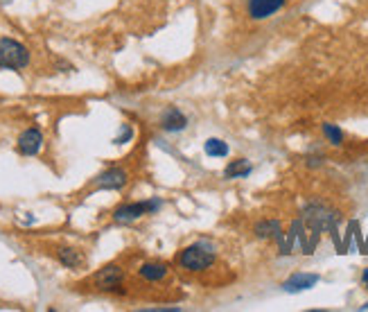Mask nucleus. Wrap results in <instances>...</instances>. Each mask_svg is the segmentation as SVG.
Segmentation results:
<instances>
[{
	"instance_id": "obj_1",
	"label": "nucleus",
	"mask_w": 368,
	"mask_h": 312,
	"mask_svg": "<svg viewBox=\"0 0 368 312\" xmlns=\"http://www.w3.org/2000/svg\"><path fill=\"white\" fill-rule=\"evenodd\" d=\"M177 262L181 269H186L190 274H201L215 267V253L208 247H203V244H190V247H186L179 253Z\"/></svg>"
},
{
	"instance_id": "obj_2",
	"label": "nucleus",
	"mask_w": 368,
	"mask_h": 312,
	"mask_svg": "<svg viewBox=\"0 0 368 312\" xmlns=\"http://www.w3.org/2000/svg\"><path fill=\"white\" fill-rule=\"evenodd\" d=\"M30 66V50L9 36H0V68L23 70Z\"/></svg>"
},
{
	"instance_id": "obj_3",
	"label": "nucleus",
	"mask_w": 368,
	"mask_h": 312,
	"mask_svg": "<svg viewBox=\"0 0 368 312\" xmlns=\"http://www.w3.org/2000/svg\"><path fill=\"white\" fill-rule=\"evenodd\" d=\"M161 208V200H147V202H129L122 204L113 211V220L118 224H131L135 220H140L142 215H152Z\"/></svg>"
},
{
	"instance_id": "obj_4",
	"label": "nucleus",
	"mask_w": 368,
	"mask_h": 312,
	"mask_svg": "<svg viewBox=\"0 0 368 312\" xmlns=\"http://www.w3.org/2000/svg\"><path fill=\"white\" fill-rule=\"evenodd\" d=\"M122 283H124V269L120 265H106L98 274L93 276V285L100 292H122Z\"/></svg>"
},
{
	"instance_id": "obj_5",
	"label": "nucleus",
	"mask_w": 368,
	"mask_h": 312,
	"mask_svg": "<svg viewBox=\"0 0 368 312\" xmlns=\"http://www.w3.org/2000/svg\"><path fill=\"white\" fill-rule=\"evenodd\" d=\"M129 184V172L124 168H109L93 179L95 191H122Z\"/></svg>"
},
{
	"instance_id": "obj_6",
	"label": "nucleus",
	"mask_w": 368,
	"mask_h": 312,
	"mask_svg": "<svg viewBox=\"0 0 368 312\" xmlns=\"http://www.w3.org/2000/svg\"><path fill=\"white\" fill-rule=\"evenodd\" d=\"M287 0H249L246 16L251 21H265V18L278 14L285 7Z\"/></svg>"
},
{
	"instance_id": "obj_7",
	"label": "nucleus",
	"mask_w": 368,
	"mask_h": 312,
	"mask_svg": "<svg viewBox=\"0 0 368 312\" xmlns=\"http://www.w3.org/2000/svg\"><path fill=\"white\" fill-rule=\"evenodd\" d=\"M334 220L337 217L332 213H327L323 206H309L305 211V222L314 233H321L325 229L334 231Z\"/></svg>"
},
{
	"instance_id": "obj_8",
	"label": "nucleus",
	"mask_w": 368,
	"mask_h": 312,
	"mask_svg": "<svg viewBox=\"0 0 368 312\" xmlns=\"http://www.w3.org/2000/svg\"><path fill=\"white\" fill-rule=\"evenodd\" d=\"M16 147H18V152H21L23 156H34V154H38V149L43 147V134H41V129H38V127L25 129L23 134L18 136Z\"/></svg>"
},
{
	"instance_id": "obj_9",
	"label": "nucleus",
	"mask_w": 368,
	"mask_h": 312,
	"mask_svg": "<svg viewBox=\"0 0 368 312\" xmlns=\"http://www.w3.org/2000/svg\"><path fill=\"white\" fill-rule=\"evenodd\" d=\"M138 276L145 283H163L170 276V267L165 262H145V265H140Z\"/></svg>"
},
{
	"instance_id": "obj_10",
	"label": "nucleus",
	"mask_w": 368,
	"mask_h": 312,
	"mask_svg": "<svg viewBox=\"0 0 368 312\" xmlns=\"http://www.w3.org/2000/svg\"><path fill=\"white\" fill-rule=\"evenodd\" d=\"M318 283V276L316 274H294V276H289L285 283H283V288L285 292H303V290H309V288H314Z\"/></svg>"
},
{
	"instance_id": "obj_11",
	"label": "nucleus",
	"mask_w": 368,
	"mask_h": 312,
	"mask_svg": "<svg viewBox=\"0 0 368 312\" xmlns=\"http://www.w3.org/2000/svg\"><path fill=\"white\" fill-rule=\"evenodd\" d=\"M161 127L165 131H183L188 127V118L183 116L179 109H168L165 113L161 116Z\"/></svg>"
},
{
	"instance_id": "obj_12",
	"label": "nucleus",
	"mask_w": 368,
	"mask_h": 312,
	"mask_svg": "<svg viewBox=\"0 0 368 312\" xmlns=\"http://www.w3.org/2000/svg\"><path fill=\"white\" fill-rule=\"evenodd\" d=\"M57 258H59V262L68 269H77V267H82V265H84L82 251L75 249V247H59V249H57Z\"/></svg>"
},
{
	"instance_id": "obj_13",
	"label": "nucleus",
	"mask_w": 368,
	"mask_h": 312,
	"mask_svg": "<svg viewBox=\"0 0 368 312\" xmlns=\"http://www.w3.org/2000/svg\"><path fill=\"white\" fill-rule=\"evenodd\" d=\"M256 235L260 240H271V238H283V226L278 220H263L256 224Z\"/></svg>"
},
{
	"instance_id": "obj_14",
	"label": "nucleus",
	"mask_w": 368,
	"mask_h": 312,
	"mask_svg": "<svg viewBox=\"0 0 368 312\" xmlns=\"http://www.w3.org/2000/svg\"><path fill=\"white\" fill-rule=\"evenodd\" d=\"M249 172H251V165L246 158H237V161H233V163H228L224 170V174L228 179H244Z\"/></svg>"
},
{
	"instance_id": "obj_15",
	"label": "nucleus",
	"mask_w": 368,
	"mask_h": 312,
	"mask_svg": "<svg viewBox=\"0 0 368 312\" xmlns=\"http://www.w3.org/2000/svg\"><path fill=\"white\" fill-rule=\"evenodd\" d=\"M206 154L208 156H217V158H221V156H228V143H224V140H219V138H210V140H206Z\"/></svg>"
},
{
	"instance_id": "obj_16",
	"label": "nucleus",
	"mask_w": 368,
	"mask_h": 312,
	"mask_svg": "<svg viewBox=\"0 0 368 312\" xmlns=\"http://www.w3.org/2000/svg\"><path fill=\"white\" fill-rule=\"evenodd\" d=\"M323 134H325V138L330 140L332 145H341V143H344V131L339 129L337 125H330V122H325V125H323Z\"/></svg>"
},
{
	"instance_id": "obj_17",
	"label": "nucleus",
	"mask_w": 368,
	"mask_h": 312,
	"mask_svg": "<svg viewBox=\"0 0 368 312\" xmlns=\"http://www.w3.org/2000/svg\"><path fill=\"white\" fill-rule=\"evenodd\" d=\"M131 136H133L131 127H124V129H122V134H120L118 138H115V143H118V145H120V143H127V140H129Z\"/></svg>"
},
{
	"instance_id": "obj_18",
	"label": "nucleus",
	"mask_w": 368,
	"mask_h": 312,
	"mask_svg": "<svg viewBox=\"0 0 368 312\" xmlns=\"http://www.w3.org/2000/svg\"><path fill=\"white\" fill-rule=\"evenodd\" d=\"M362 283L368 288V269H364V274H362Z\"/></svg>"
},
{
	"instance_id": "obj_19",
	"label": "nucleus",
	"mask_w": 368,
	"mask_h": 312,
	"mask_svg": "<svg viewBox=\"0 0 368 312\" xmlns=\"http://www.w3.org/2000/svg\"><path fill=\"white\" fill-rule=\"evenodd\" d=\"M364 310H368V304H366V306H364Z\"/></svg>"
}]
</instances>
